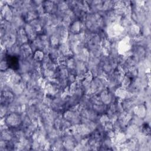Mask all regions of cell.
<instances>
[{
  "label": "cell",
  "mask_w": 151,
  "mask_h": 151,
  "mask_svg": "<svg viewBox=\"0 0 151 151\" xmlns=\"http://www.w3.org/2000/svg\"><path fill=\"white\" fill-rule=\"evenodd\" d=\"M8 67H9V64L6 60L1 61L0 69H1V71H4L7 70L8 69Z\"/></svg>",
  "instance_id": "2"
},
{
  "label": "cell",
  "mask_w": 151,
  "mask_h": 151,
  "mask_svg": "<svg viewBox=\"0 0 151 151\" xmlns=\"http://www.w3.org/2000/svg\"><path fill=\"white\" fill-rule=\"evenodd\" d=\"M21 119L19 116L15 113H10L6 119H5V124L8 126H16L20 122Z\"/></svg>",
  "instance_id": "1"
}]
</instances>
